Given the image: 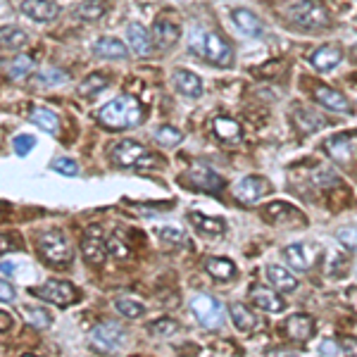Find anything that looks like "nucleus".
<instances>
[{
  "label": "nucleus",
  "instance_id": "nucleus-1",
  "mask_svg": "<svg viewBox=\"0 0 357 357\" xmlns=\"http://www.w3.org/2000/svg\"><path fill=\"white\" fill-rule=\"evenodd\" d=\"M143 119V108L138 105L136 98L131 96H119L105 103L98 110V122L110 131H124L138 126Z\"/></svg>",
  "mask_w": 357,
  "mask_h": 357
},
{
  "label": "nucleus",
  "instance_id": "nucleus-2",
  "mask_svg": "<svg viewBox=\"0 0 357 357\" xmlns=\"http://www.w3.org/2000/svg\"><path fill=\"white\" fill-rule=\"evenodd\" d=\"M36 248L38 253H41V258L46 260L50 267H55V269H65V267H69L72 260H74V245H72L67 233L60 231V229H48V231H43L36 241Z\"/></svg>",
  "mask_w": 357,
  "mask_h": 357
},
{
  "label": "nucleus",
  "instance_id": "nucleus-3",
  "mask_svg": "<svg viewBox=\"0 0 357 357\" xmlns=\"http://www.w3.org/2000/svg\"><path fill=\"white\" fill-rule=\"evenodd\" d=\"M191 48L208 65L215 67H231L233 65V50L231 46L215 31H195L191 36Z\"/></svg>",
  "mask_w": 357,
  "mask_h": 357
},
{
  "label": "nucleus",
  "instance_id": "nucleus-4",
  "mask_svg": "<svg viewBox=\"0 0 357 357\" xmlns=\"http://www.w3.org/2000/svg\"><path fill=\"white\" fill-rule=\"evenodd\" d=\"M288 22L303 31H324L331 26V13L319 0H300L288 10Z\"/></svg>",
  "mask_w": 357,
  "mask_h": 357
},
{
  "label": "nucleus",
  "instance_id": "nucleus-5",
  "mask_svg": "<svg viewBox=\"0 0 357 357\" xmlns=\"http://www.w3.org/2000/svg\"><path fill=\"white\" fill-rule=\"evenodd\" d=\"M110 158L117 167H124V169H150V167L160 165V158L153 150H148L138 141H131V138L115 143L110 150Z\"/></svg>",
  "mask_w": 357,
  "mask_h": 357
},
{
  "label": "nucleus",
  "instance_id": "nucleus-6",
  "mask_svg": "<svg viewBox=\"0 0 357 357\" xmlns=\"http://www.w3.org/2000/svg\"><path fill=\"white\" fill-rule=\"evenodd\" d=\"M272 193V183L267 181L265 176H258V174H250V176H243L238 178L236 183L231 186V195L238 205H245V208H253L258 205L265 195Z\"/></svg>",
  "mask_w": 357,
  "mask_h": 357
},
{
  "label": "nucleus",
  "instance_id": "nucleus-7",
  "mask_svg": "<svg viewBox=\"0 0 357 357\" xmlns=\"http://www.w3.org/2000/svg\"><path fill=\"white\" fill-rule=\"evenodd\" d=\"M29 293L33 298H41L46 300V303L58 305V308H69V305L76 303V298H79V291H76L69 281H60V279H50V281L41 283V286L29 288Z\"/></svg>",
  "mask_w": 357,
  "mask_h": 357
},
{
  "label": "nucleus",
  "instance_id": "nucleus-8",
  "mask_svg": "<svg viewBox=\"0 0 357 357\" xmlns=\"http://www.w3.org/2000/svg\"><path fill=\"white\" fill-rule=\"evenodd\" d=\"M191 312L205 329H222V324H224V305L208 293L193 295Z\"/></svg>",
  "mask_w": 357,
  "mask_h": 357
},
{
  "label": "nucleus",
  "instance_id": "nucleus-9",
  "mask_svg": "<svg viewBox=\"0 0 357 357\" xmlns=\"http://www.w3.org/2000/svg\"><path fill=\"white\" fill-rule=\"evenodd\" d=\"M183 186L195 188V191H205V193H219L224 188V178L217 174L210 165L195 163L188 167V172L181 176Z\"/></svg>",
  "mask_w": 357,
  "mask_h": 357
},
{
  "label": "nucleus",
  "instance_id": "nucleus-10",
  "mask_svg": "<svg viewBox=\"0 0 357 357\" xmlns=\"http://www.w3.org/2000/svg\"><path fill=\"white\" fill-rule=\"evenodd\" d=\"M279 331H281L283 338H288L293 343H308L317 331V322L310 315H305V312H295V315L283 319Z\"/></svg>",
  "mask_w": 357,
  "mask_h": 357
},
{
  "label": "nucleus",
  "instance_id": "nucleus-11",
  "mask_svg": "<svg viewBox=\"0 0 357 357\" xmlns=\"http://www.w3.org/2000/svg\"><path fill=\"white\" fill-rule=\"evenodd\" d=\"M81 253L88 265H93V267L105 265V258H108V243H105L103 229L98 224L86 229V233H83V238H81Z\"/></svg>",
  "mask_w": 357,
  "mask_h": 357
},
{
  "label": "nucleus",
  "instance_id": "nucleus-12",
  "mask_svg": "<svg viewBox=\"0 0 357 357\" xmlns=\"http://www.w3.org/2000/svg\"><path fill=\"white\" fill-rule=\"evenodd\" d=\"M126 341V333L122 326L117 324H98L91 329V345L98 350V353H115L119 350Z\"/></svg>",
  "mask_w": 357,
  "mask_h": 357
},
{
  "label": "nucleus",
  "instance_id": "nucleus-13",
  "mask_svg": "<svg viewBox=\"0 0 357 357\" xmlns=\"http://www.w3.org/2000/svg\"><path fill=\"white\" fill-rule=\"evenodd\" d=\"M262 217H265L269 224H305L308 217L303 215L298 208H293L291 203H283V200H274V203H267L262 208Z\"/></svg>",
  "mask_w": 357,
  "mask_h": 357
},
{
  "label": "nucleus",
  "instance_id": "nucleus-14",
  "mask_svg": "<svg viewBox=\"0 0 357 357\" xmlns=\"http://www.w3.org/2000/svg\"><path fill=\"white\" fill-rule=\"evenodd\" d=\"M312 96H315V100L322 105V108L331 110V113H338V115H353L355 113L353 105H350V100L345 98L341 91L326 86V83H317V86L312 88Z\"/></svg>",
  "mask_w": 357,
  "mask_h": 357
},
{
  "label": "nucleus",
  "instance_id": "nucleus-15",
  "mask_svg": "<svg viewBox=\"0 0 357 357\" xmlns=\"http://www.w3.org/2000/svg\"><path fill=\"white\" fill-rule=\"evenodd\" d=\"M153 43L158 50H172L178 43V38H181V29H178V24L172 17H158L153 24Z\"/></svg>",
  "mask_w": 357,
  "mask_h": 357
},
{
  "label": "nucleus",
  "instance_id": "nucleus-16",
  "mask_svg": "<svg viewBox=\"0 0 357 357\" xmlns=\"http://www.w3.org/2000/svg\"><path fill=\"white\" fill-rule=\"evenodd\" d=\"M248 298H250V303H253L258 310L272 312V315H274V312H281L283 308H286V303L279 298L276 288L262 286V283H253V286L248 288Z\"/></svg>",
  "mask_w": 357,
  "mask_h": 357
},
{
  "label": "nucleus",
  "instance_id": "nucleus-17",
  "mask_svg": "<svg viewBox=\"0 0 357 357\" xmlns=\"http://www.w3.org/2000/svg\"><path fill=\"white\" fill-rule=\"evenodd\" d=\"M317 255H319V250L312 248L308 243H291L283 248V260L298 272L312 269V265L317 262Z\"/></svg>",
  "mask_w": 357,
  "mask_h": 357
},
{
  "label": "nucleus",
  "instance_id": "nucleus-18",
  "mask_svg": "<svg viewBox=\"0 0 357 357\" xmlns=\"http://www.w3.org/2000/svg\"><path fill=\"white\" fill-rule=\"evenodd\" d=\"M126 41H129V48L138 55V58H148L155 48L153 33H148L146 26L138 24V22H131V24L126 26Z\"/></svg>",
  "mask_w": 357,
  "mask_h": 357
},
{
  "label": "nucleus",
  "instance_id": "nucleus-19",
  "mask_svg": "<svg viewBox=\"0 0 357 357\" xmlns=\"http://www.w3.org/2000/svg\"><path fill=\"white\" fill-rule=\"evenodd\" d=\"M212 131H215V136L219 138L222 143H226V146H241L243 143L241 124H238L236 119H231V117H215V119H212Z\"/></svg>",
  "mask_w": 357,
  "mask_h": 357
},
{
  "label": "nucleus",
  "instance_id": "nucleus-20",
  "mask_svg": "<svg viewBox=\"0 0 357 357\" xmlns=\"http://www.w3.org/2000/svg\"><path fill=\"white\" fill-rule=\"evenodd\" d=\"M341 60H343V50L341 46H333V43L315 48L310 55V63L317 72H331L333 67L341 65Z\"/></svg>",
  "mask_w": 357,
  "mask_h": 357
},
{
  "label": "nucleus",
  "instance_id": "nucleus-21",
  "mask_svg": "<svg viewBox=\"0 0 357 357\" xmlns=\"http://www.w3.org/2000/svg\"><path fill=\"white\" fill-rule=\"evenodd\" d=\"M19 10L33 22H50V19H55L60 13V8H58L55 0H22Z\"/></svg>",
  "mask_w": 357,
  "mask_h": 357
},
{
  "label": "nucleus",
  "instance_id": "nucleus-22",
  "mask_svg": "<svg viewBox=\"0 0 357 357\" xmlns=\"http://www.w3.org/2000/svg\"><path fill=\"white\" fill-rule=\"evenodd\" d=\"M229 317H231L233 326H236L241 333H253L262 326L260 317H255L253 310H250L248 305H243V303H231V305H229Z\"/></svg>",
  "mask_w": 357,
  "mask_h": 357
},
{
  "label": "nucleus",
  "instance_id": "nucleus-23",
  "mask_svg": "<svg viewBox=\"0 0 357 357\" xmlns=\"http://www.w3.org/2000/svg\"><path fill=\"white\" fill-rule=\"evenodd\" d=\"M188 219H191L195 231L203 233V236L219 238L226 233V222L222 219V217H208V215H203V212H191Z\"/></svg>",
  "mask_w": 357,
  "mask_h": 357
},
{
  "label": "nucleus",
  "instance_id": "nucleus-24",
  "mask_svg": "<svg viewBox=\"0 0 357 357\" xmlns=\"http://www.w3.org/2000/svg\"><path fill=\"white\" fill-rule=\"evenodd\" d=\"M293 122L295 126H298L303 133H315L319 129H324V126H329V119L324 115H319L317 110L312 108H295L293 110Z\"/></svg>",
  "mask_w": 357,
  "mask_h": 357
},
{
  "label": "nucleus",
  "instance_id": "nucleus-25",
  "mask_svg": "<svg viewBox=\"0 0 357 357\" xmlns=\"http://www.w3.org/2000/svg\"><path fill=\"white\" fill-rule=\"evenodd\" d=\"M265 274H267V281H269L279 293H291L298 288V279L293 276V272L281 265H269Z\"/></svg>",
  "mask_w": 357,
  "mask_h": 357
},
{
  "label": "nucleus",
  "instance_id": "nucleus-26",
  "mask_svg": "<svg viewBox=\"0 0 357 357\" xmlns=\"http://www.w3.org/2000/svg\"><path fill=\"white\" fill-rule=\"evenodd\" d=\"M231 19H233V24H236L238 29L250 38H260L262 33H265V24H262V19L255 13H250V10H243V8L233 10Z\"/></svg>",
  "mask_w": 357,
  "mask_h": 357
},
{
  "label": "nucleus",
  "instance_id": "nucleus-27",
  "mask_svg": "<svg viewBox=\"0 0 357 357\" xmlns=\"http://www.w3.org/2000/svg\"><path fill=\"white\" fill-rule=\"evenodd\" d=\"M105 243H108V255L117 262H126L133 258V250H131V243H129V236H126L122 229H115L113 233H110L108 238H105Z\"/></svg>",
  "mask_w": 357,
  "mask_h": 357
},
{
  "label": "nucleus",
  "instance_id": "nucleus-28",
  "mask_svg": "<svg viewBox=\"0 0 357 357\" xmlns=\"http://www.w3.org/2000/svg\"><path fill=\"white\" fill-rule=\"evenodd\" d=\"M172 81H174L176 91L183 93V96H188V98H200V96H203V81H200V76L193 74V72L176 69L174 76H172Z\"/></svg>",
  "mask_w": 357,
  "mask_h": 357
},
{
  "label": "nucleus",
  "instance_id": "nucleus-29",
  "mask_svg": "<svg viewBox=\"0 0 357 357\" xmlns=\"http://www.w3.org/2000/svg\"><path fill=\"white\" fill-rule=\"evenodd\" d=\"M93 53L103 60H124L129 55V48L119 41V38H113V36H103L93 43Z\"/></svg>",
  "mask_w": 357,
  "mask_h": 357
},
{
  "label": "nucleus",
  "instance_id": "nucleus-30",
  "mask_svg": "<svg viewBox=\"0 0 357 357\" xmlns=\"http://www.w3.org/2000/svg\"><path fill=\"white\" fill-rule=\"evenodd\" d=\"M29 119L36 126H41L46 133H53V136H58L60 133V117L55 115L53 110L43 108V105H33V108L29 110Z\"/></svg>",
  "mask_w": 357,
  "mask_h": 357
},
{
  "label": "nucleus",
  "instance_id": "nucleus-31",
  "mask_svg": "<svg viewBox=\"0 0 357 357\" xmlns=\"http://www.w3.org/2000/svg\"><path fill=\"white\" fill-rule=\"evenodd\" d=\"M353 136L355 133H341V136H331L329 141L324 143L326 146V153L331 155L336 163H348L350 155H353Z\"/></svg>",
  "mask_w": 357,
  "mask_h": 357
},
{
  "label": "nucleus",
  "instance_id": "nucleus-32",
  "mask_svg": "<svg viewBox=\"0 0 357 357\" xmlns=\"http://www.w3.org/2000/svg\"><path fill=\"white\" fill-rule=\"evenodd\" d=\"M205 272L215 281H231L236 276V265L229 258H208L205 260Z\"/></svg>",
  "mask_w": 357,
  "mask_h": 357
},
{
  "label": "nucleus",
  "instance_id": "nucleus-33",
  "mask_svg": "<svg viewBox=\"0 0 357 357\" xmlns=\"http://www.w3.org/2000/svg\"><path fill=\"white\" fill-rule=\"evenodd\" d=\"M108 86H110V76L103 74V72H96V74L86 76V79L79 83V96L81 98H96Z\"/></svg>",
  "mask_w": 357,
  "mask_h": 357
},
{
  "label": "nucleus",
  "instance_id": "nucleus-34",
  "mask_svg": "<svg viewBox=\"0 0 357 357\" xmlns=\"http://www.w3.org/2000/svg\"><path fill=\"white\" fill-rule=\"evenodd\" d=\"M26 31H22L19 26H3L0 29V48L5 50H19L22 46H26Z\"/></svg>",
  "mask_w": 357,
  "mask_h": 357
},
{
  "label": "nucleus",
  "instance_id": "nucleus-35",
  "mask_svg": "<svg viewBox=\"0 0 357 357\" xmlns=\"http://www.w3.org/2000/svg\"><path fill=\"white\" fill-rule=\"evenodd\" d=\"M105 13H108V0H83L79 8H76V15L83 22H98L103 19Z\"/></svg>",
  "mask_w": 357,
  "mask_h": 357
},
{
  "label": "nucleus",
  "instance_id": "nucleus-36",
  "mask_svg": "<svg viewBox=\"0 0 357 357\" xmlns=\"http://www.w3.org/2000/svg\"><path fill=\"white\" fill-rule=\"evenodd\" d=\"M115 308L122 317H129V319H138V317L146 315V305L133 298H126V295H119V298L115 300Z\"/></svg>",
  "mask_w": 357,
  "mask_h": 357
},
{
  "label": "nucleus",
  "instance_id": "nucleus-37",
  "mask_svg": "<svg viewBox=\"0 0 357 357\" xmlns=\"http://www.w3.org/2000/svg\"><path fill=\"white\" fill-rule=\"evenodd\" d=\"M31 72H33V60L29 55H19V58H15L8 67V76L13 81H22L24 76H29Z\"/></svg>",
  "mask_w": 357,
  "mask_h": 357
},
{
  "label": "nucleus",
  "instance_id": "nucleus-38",
  "mask_svg": "<svg viewBox=\"0 0 357 357\" xmlns=\"http://www.w3.org/2000/svg\"><path fill=\"white\" fill-rule=\"evenodd\" d=\"M148 331L158 338H167V336H174V333L178 331V324L172 319V317H160V319L150 322Z\"/></svg>",
  "mask_w": 357,
  "mask_h": 357
},
{
  "label": "nucleus",
  "instance_id": "nucleus-39",
  "mask_svg": "<svg viewBox=\"0 0 357 357\" xmlns=\"http://www.w3.org/2000/svg\"><path fill=\"white\" fill-rule=\"evenodd\" d=\"M24 315H26V322H29L33 329H48L50 324H53L50 312L43 310V308H26Z\"/></svg>",
  "mask_w": 357,
  "mask_h": 357
},
{
  "label": "nucleus",
  "instance_id": "nucleus-40",
  "mask_svg": "<svg viewBox=\"0 0 357 357\" xmlns=\"http://www.w3.org/2000/svg\"><path fill=\"white\" fill-rule=\"evenodd\" d=\"M160 238L167 243V245H174V248H188V238L183 231H178V229H160Z\"/></svg>",
  "mask_w": 357,
  "mask_h": 357
},
{
  "label": "nucleus",
  "instance_id": "nucleus-41",
  "mask_svg": "<svg viewBox=\"0 0 357 357\" xmlns=\"http://www.w3.org/2000/svg\"><path fill=\"white\" fill-rule=\"evenodd\" d=\"M155 138H158V143H163V146H178V143L183 141V133L174 129V126H160V129L155 131Z\"/></svg>",
  "mask_w": 357,
  "mask_h": 357
},
{
  "label": "nucleus",
  "instance_id": "nucleus-42",
  "mask_svg": "<svg viewBox=\"0 0 357 357\" xmlns=\"http://www.w3.org/2000/svg\"><path fill=\"white\" fill-rule=\"evenodd\" d=\"M50 169L58 172V174H65V176H76L79 174V165H76V160L72 158H58L50 163Z\"/></svg>",
  "mask_w": 357,
  "mask_h": 357
},
{
  "label": "nucleus",
  "instance_id": "nucleus-43",
  "mask_svg": "<svg viewBox=\"0 0 357 357\" xmlns=\"http://www.w3.org/2000/svg\"><path fill=\"white\" fill-rule=\"evenodd\" d=\"M33 146H36V138L29 136V133H19V136H15V141H13V148H15V153L19 155V158H24V155H29Z\"/></svg>",
  "mask_w": 357,
  "mask_h": 357
},
{
  "label": "nucleus",
  "instance_id": "nucleus-44",
  "mask_svg": "<svg viewBox=\"0 0 357 357\" xmlns=\"http://www.w3.org/2000/svg\"><path fill=\"white\" fill-rule=\"evenodd\" d=\"M38 81L43 83H65L67 81V74L60 69H43L38 72Z\"/></svg>",
  "mask_w": 357,
  "mask_h": 357
},
{
  "label": "nucleus",
  "instance_id": "nucleus-45",
  "mask_svg": "<svg viewBox=\"0 0 357 357\" xmlns=\"http://www.w3.org/2000/svg\"><path fill=\"white\" fill-rule=\"evenodd\" d=\"M15 300V286L5 279H0V303H13Z\"/></svg>",
  "mask_w": 357,
  "mask_h": 357
},
{
  "label": "nucleus",
  "instance_id": "nucleus-46",
  "mask_svg": "<svg viewBox=\"0 0 357 357\" xmlns=\"http://www.w3.org/2000/svg\"><path fill=\"white\" fill-rule=\"evenodd\" d=\"M319 353L324 355H343V348L338 341H322L319 343Z\"/></svg>",
  "mask_w": 357,
  "mask_h": 357
},
{
  "label": "nucleus",
  "instance_id": "nucleus-47",
  "mask_svg": "<svg viewBox=\"0 0 357 357\" xmlns=\"http://www.w3.org/2000/svg\"><path fill=\"white\" fill-rule=\"evenodd\" d=\"M338 343H341V348H343V355H357V341H355V338L345 336Z\"/></svg>",
  "mask_w": 357,
  "mask_h": 357
},
{
  "label": "nucleus",
  "instance_id": "nucleus-48",
  "mask_svg": "<svg viewBox=\"0 0 357 357\" xmlns=\"http://www.w3.org/2000/svg\"><path fill=\"white\" fill-rule=\"evenodd\" d=\"M10 329H13V315L0 310V333H8Z\"/></svg>",
  "mask_w": 357,
  "mask_h": 357
},
{
  "label": "nucleus",
  "instance_id": "nucleus-49",
  "mask_svg": "<svg viewBox=\"0 0 357 357\" xmlns=\"http://www.w3.org/2000/svg\"><path fill=\"white\" fill-rule=\"evenodd\" d=\"M13 248H15L13 236H8V233H0V255L10 253V250H13Z\"/></svg>",
  "mask_w": 357,
  "mask_h": 357
},
{
  "label": "nucleus",
  "instance_id": "nucleus-50",
  "mask_svg": "<svg viewBox=\"0 0 357 357\" xmlns=\"http://www.w3.org/2000/svg\"><path fill=\"white\" fill-rule=\"evenodd\" d=\"M0 269L8 272V274H10V272H15V267H13V265H8V262H3V265H0Z\"/></svg>",
  "mask_w": 357,
  "mask_h": 357
},
{
  "label": "nucleus",
  "instance_id": "nucleus-51",
  "mask_svg": "<svg viewBox=\"0 0 357 357\" xmlns=\"http://www.w3.org/2000/svg\"><path fill=\"white\" fill-rule=\"evenodd\" d=\"M3 212H5V203H0V215H3Z\"/></svg>",
  "mask_w": 357,
  "mask_h": 357
},
{
  "label": "nucleus",
  "instance_id": "nucleus-52",
  "mask_svg": "<svg viewBox=\"0 0 357 357\" xmlns=\"http://www.w3.org/2000/svg\"><path fill=\"white\" fill-rule=\"evenodd\" d=\"M0 63H3V60H0Z\"/></svg>",
  "mask_w": 357,
  "mask_h": 357
}]
</instances>
